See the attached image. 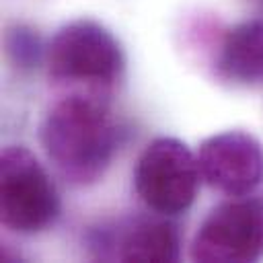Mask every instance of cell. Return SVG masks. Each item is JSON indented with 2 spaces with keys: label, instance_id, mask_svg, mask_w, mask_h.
<instances>
[{
  "label": "cell",
  "instance_id": "cell-1",
  "mask_svg": "<svg viewBox=\"0 0 263 263\" xmlns=\"http://www.w3.org/2000/svg\"><path fill=\"white\" fill-rule=\"evenodd\" d=\"M125 129L109 113L105 97L64 95L43 117L39 142L64 179L92 185L109 168Z\"/></svg>",
  "mask_w": 263,
  "mask_h": 263
},
{
  "label": "cell",
  "instance_id": "cell-2",
  "mask_svg": "<svg viewBox=\"0 0 263 263\" xmlns=\"http://www.w3.org/2000/svg\"><path fill=\"white\" fill-rule=\"evenodd\" d=\"M43 64L55 86L105 97L123 78L125 55L107 27L78 18L58 29L45 45Z\"/></svg>",
  "mask_w": 263,
  "mask_h": 263
},
{
  "label": "cell",
  "instance_id": "cell-3",
  "mask_svg": "<svg viewBox=\"0 0 263 263\" xmlns=\"http://www.w3.org/2000/svg\"><path fill=\"white\" fill-rule=\"evenodd\" d=\"M199 179L197 156L185 142L171 136L154 138L134 168L136 195L156 216L185 214L197 197Z\"/></svg>",
  "mask_w": 263,
  "mask_h": 263
},
{
  "label": "cell",
  "instance_id": "cell-4",
  "mask_svg": "<svg viewBox=\"0 0 263 263\" xmlns=\"http://www.w3.org/2000/svg\"><path fill=\"white\" fill-rule=\"evenodd\" d=\"M0 218L6 228L37 234L60 216V195L47 171L25 146H6L0 154Z\"/></svg>",
  "mask_w": 263,
  "mask_h": 263
},
{
  "label": "cell",
  "instance_id": "cell-5",
  "mask_svg": "<svg viewBox=\"0 0 263 263\" xmlns=\"http://www.w3.org/2000/svg\"><path fill=\"white\" fill-rule=\"evenodd\" d=\"M189 255L201 263H245L263 257V195L232 197L199 224Z\"/></svg>",
  "mask_w": 263,
  "mask_h": 263
},
{
  "label": "cell",
  "instance_id": "cell-6",
  "mask_svg": "<svg viewBox=\"0 0 263 263\" xmlns=\"http://www.w3.org/2000/svg\"><path fill=\"white\" fill-rule=\"evenodd\" d=\"M168 216H136L90 226L84 236L86 251L101 261L164 263L177 261L181 236Z\"/></svg>",
  "mask_w": 263,
  "mask_h": 263
},
{
  "label": "cell",
  "instance_id": "cell-7",
  "mask_svg": "<svg viewBox=\"0 0 263 263\" xmlns=\"http://www.w3.org/2000/svg\"><path fill=\"white\" fill-rule=\"evenodd\" d=\"M197 164L201 179L222 195L242 197L263 183V146L240 129L205 138L197 150Z\"/></svg>",
  "mask_w": 263,
  "mask_h": 263
},
{
  "label": "cell",
  "instance_id": "cell-8",
  "mask_svg": "<svg viewBox=\"0 0 263 263\" xmlns=\"http://www.w3.org/2000/svg\"><path fill=\"white\" fill-rule=\"evenodd\" d=\"M216 76L234 86L263 84V21L251 18L232 25L216 53Z\"/></svg>",
  "mask_w": 263,
  "mask_h": 263
},
{
  "label": "cell",
  "instance_id": "cell-9",
  "mask_svg": "<svg viewBox=\"0 0 263 263\" xmlns=\"http://www.w3.org/2000/svg\"><path fill=\"white\" fill-rule=\"evenodd\" d=\"M4 47L8 60L18 70H33L45 62V47L39 33L29 25H14L4 35Z\"/></svg>",
  "mask_w": 263,
  "mask_h": 263
}]
</instances>
